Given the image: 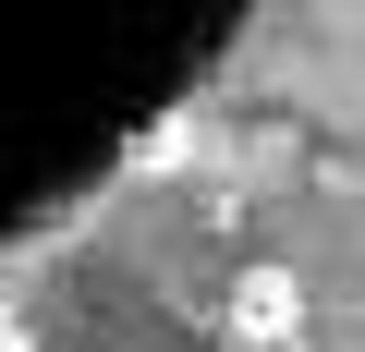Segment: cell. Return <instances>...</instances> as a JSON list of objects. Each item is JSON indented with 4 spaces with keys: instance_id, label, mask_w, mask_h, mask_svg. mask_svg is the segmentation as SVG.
I'll return each mask as SVG.
<instances>
[{
    "instance_id": "1",
    "label": "cell",
    "mask_w": 365,
    "mask_h": 352,
    "mask_svg": "<svg viewBox=\"0 0 365 352\" xmlns=\"http://www.w3.org/2000/svg\"><path fill=\"white\" fill-rule=\"evenodd\" d=\"M280 316H304V292H292V279H244V328H256V340H268V328H280Z\"/></svg>"
}]
</instances>
